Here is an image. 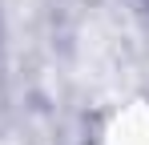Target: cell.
I'll return each mask as SVG.
<instances>
[{
    "label": "cell",
    "mask_w": 149,
    "mask_h": 145,
    "mask_svg": "<svg viewBox=\"0 0 149 145\" xmlns=\"http://www.w3.org/2000/svg\"><path fill=\"white\" fill-rule=\"evenodd\" d=\"M109 145H149V105L145 101H133L125 105L121 113L109 125Z\"/></svg>",
    "instance_id": "1"
}]
</instances>
